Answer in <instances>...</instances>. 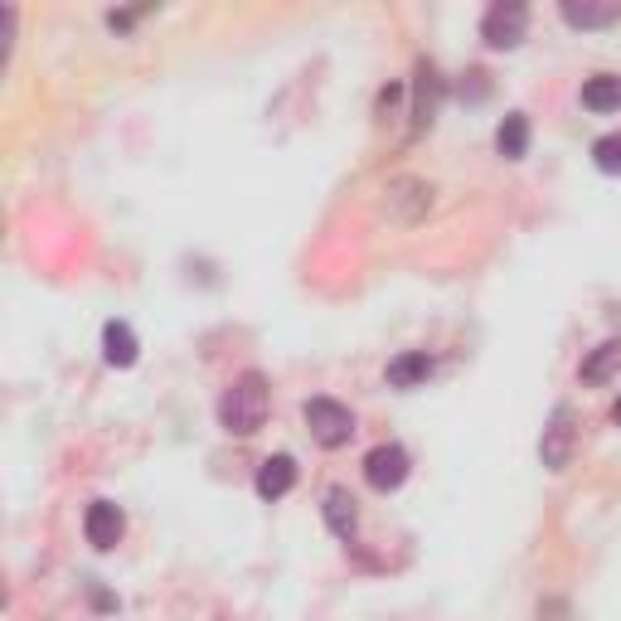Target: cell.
I'll list each match as a JSON object with an SVG mask.
<instances>
[{
  "instance_id": "cell-12",
  "label": "cell",
  "mask_w": 621,
  "mask_h": 621,
  "mask_svg": "<svg viewBox=\"0 0 621 621\" xmlns=\"http://www.w3.org/2000/svg\"><path fill=\"white\" fill-rule=\"evenodd\" d=\"M325 524H331L335 539H350V534H355L359 514H355V496H350L345 486H335L331 496H325Z\"/></svg>"
},
{
  "instance_id": "cell-16",
  "label": "cell",
  "mask_w": 621,
  "mask_h": 621,
  "mask_svg": "<svg viewBox=\"0 0 621 621\" xmlns=\"http://www.w3.org/2000/svg\"><path fill=\"white\" fill-rule=\"evenodd\" d=\"M612 423L621 428V398H617V403H612Z\"/></svg>"
},
{
  "instance_id": "cell-9",
  "label": "cell",
  "mask_w": 621,
  "mask_h": 621,
  "mask_svg": "<svg viewBox=\"0 0 621 621\" xmlns=\"http://www.w3.org/2000/svg\"><path fill=\"white\" fill-rule=\"evenodd\" d=\"M432 369H437V359L428 350H408V355H398L389 365V384L393 389H418V384L432 379Z\"/></svg>"
},
{
  "instance_id": "cell-15",
  "label": "cell",
  "mask_w": 621,
  "mask_h": 621,
  "mask_svg": "<svg viewBox=\"0 0 621 621\" xmlns=\"http://www.w3.org/2000/svg\"><path fill=\"white\" fill-rule=\"evenodd\" d=\"M592 166L602 175H621V132H607L592 142Z\"/></svg>"
},
{
  "instance_id": "cell-8",
  "label": "cell",
  "mask_w": 621,
  "mask_h": 621,
  "mask_svg": "<svg viewBox=\"0 0 621 621\" xmlns=\"http://www.w3.org/2000/svg\"><path fill=\"white\" fill-rule=\"evenodd\" d=\"M136 355H142V345H136V331L126 321H108L102 325V359H108L112 369H132Z\"/></svg>"
},
{
  "instance_id": "cell-13",
  "label": "cell",
  "mask_w": 621,
  "mask_h": 621,
  "mask_svg": "<svg viewBox=\"0 0 621 621\" xmlns=\"http://www.w3.org/2000/svg\"><path fill=\"white\" fill-rule=\"evenodd\" d=\"M617 15H621V5H612V0H607V5H588V0H564V20L573 30H602V25H617Z\"/></svg>"
},
{
  "instance_id": "cell-7",
  "label": "cell",
  "mask_w": 621,
  "mask_h": 621,
  "mask_svg": "<svg viewBox=\"0 0 621 621\" xmlns=\"http://www.w3.org/2000/svg\"><path fill=\"white\" fill-rule=\"evenodd\" d=\"M257 496L263 500H282L291 496V486H297V462H291L287 452H277V456H267L263 466H257Z\"/></svg>"
},
{
  "instance_id": "cell-1",
  "label": "cell",
  "mask_w": 621,
  "mask_h": 621,
  "mask_svg": "<svg viewBox=\"0 0 621 621\" xmlns=\"http://www.w3.org/2000/svg\"><path fill=\"white\" fill-rule=\"evenodd\" d=\"M267 403H273V393H267L263 374L257 369L239 374L224 389V398H219V428L233 432V437H253V432L267 423Z\"/></svg>"
},
{
  "instance_id": "cell-3",
  "label": "cell",
  "mask_w": 621,
  "mask_h": 621,
  "mask_svg": "<svg viewBox=\"0 0 621 621\" xmlns=\"http://www.w3.org/2000/svg\"><path fill=\"white\" fill-rule=\"evenodd\" d=\"M573 447H578V413H573L568 403H558L544 428V437H539V462H544L548 472H564L573 462Z\"/></svg>"
},
{
  "instance_id": "cell-4",
  "label": "cell",
  "mask_w": 621,
  "mask_h": 621,
  "mask_svg": "<svg viewBox=\"0 0 621 621\" xmlns=\"http://www.w3.org/2000/svg\"><path fill=\"white\" fill-rule=\"evenodd\" d=\"M524 30H530V10H524L520 0H496V5L486 10V20H480V40H486L490 49H514V44L524 40Z\"/></svg>"
},
{
  "instance_id": "cell-14",
  "label": "cell",
  "mask_w": 621,
  "mask_h": 621,
  "mask_svg": "<svg viewBox=\"0 0 621 621\" xmlns=\"http://www.w3.org/2000/svg\"><path fill=\"white\" fill-rule=\"evenodd\" d=\"M583 108L588 112H617L621 108V78L617 74H597L583 84Z\"/></svg>"
},
{
  "instance_id": "cell-5",
  "label": "cell",
  "mask_w": 621,
  "mask_h": 621,
  "mask_svg": "<svg viewBox=\"0 0 621 621\" xmlns=\"http://www.w3.org/2000/svg\"><path fill=\"white\" fill-rule=\"evenodd\" d=\"M408 452L398 447V442H379V447H374L369 456H365V480L374 490H384V496H389V490H398L408 480Z\"/></svg>"
},
{
  "instance_id": "cell-11",
  "label": "cell",
  "mask_w": 621,
  "mask_h": 621,
  "mask_svg": "<svg viewBox=\"0 0 621 621\" xmlns=\"http://www.w3.org/2000/svg\"><path fill=\"white\" fill-rule=\"evenodd\" d=\"M496 151L506 160H524V151H530V117L524 112H510L506 122L496 126Z\"/></svg>"
},
{
  "instance_id": "cell-2",
  "label": "cell",
  "mask_w": 621,
  "mask_h": 621,
  "mask_svg": "<svg viewBox=\"0 0 621 621\" xmlns=\"http://www.w3.org/2000/svg\"><path fill=\"white\" fill-rule=\"evenodd\" d=\"M301 418H307L311 437L321 442L325 452H340L350 437H355V413H350L345 403H335V398H307Z\"/></svg>"
},
{
  "instance_id": "cell-6",
  "label": "cell",
  "mask_w": 621,
  "mask_h": 621,
  "mask_svg": "<svg viewBox=\"0 0 621 621\" xmlns=\"http://www.w3.org/2000/svg\"><path fill=\"white\" fill-rule=\"evenodd\" d=\"M84 534H88V544L98 548V554H108V548L122 544V534H126V514L112 506V500H92L88 514H84Z\"/></svg>"
},
{
  "instance_id": "cell-10",
  "label": "cell",
  "mask_w": 621,
  "mask_h": 621,
  "mask_svg": "<svg viewBox=\"0 0 621 621\" xmlns=\"http://www.w3.org/2000/svg\"><path fill=\"white\" fill-rule=\"evenodd\" d=\"M617 374H621V340H602V345H597L592 355L583 359L578 379L583 384H612Z\"/></svg>"
}]
</instances>
